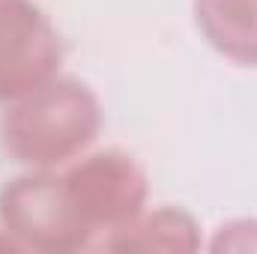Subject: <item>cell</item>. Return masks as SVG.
<instances>
[{"mask_svg": "<svg viewBox=\"0 0 257 254\" xmlns=\"http://www.w3.org/2000/svg\"><path fill=\"white\" fill-rule=\"evenodd\" d=\"M194 21L218 54L257 66V0H194Z\"/></svg>", "mask_w": 257, "mask_h": 254, "instance_id": "cell-5", "label": "cell"}, {"mask_svg": "<svg viewBox=\"0 0 257 254\" xmlns=\"http://www.w3.org/2000/svg\"><path fill=\"white\" fill-rule=\"evenodd\" d=\"M194 230H197L194 221L183 209H159L141 224L135 218L105 245L108 248H194L197 245Z\"/></svg>", "mask_w": 257, "mask_h": 254, "instance_id": "cell-6", "label": "cell"}, {"mask_svg": "<svg viewBox=\"0 0 257 254\" xmlns=\"http://www.w3.org/2000/svg\"><path fill=\"white\" fill-rule=\"evenodd\" d=\"M0 221L18 239V248L69 251L90 242V230L78 215L66 180L57 174H27L0 191Z\"/></svg>", "mask_w": 257, "mask_h": 254, "instance_id": "cell-2", "label": "cell"}, {"mask_svg": "<svg viewBox=\"0 0 257 254\" xmlns=\"http://www.w3.org/2000/svg\"><path fill=\"white\" fill-rule=\"evenodd\" d=\"M63 180L90 233H120L141 215L147 197L144 171L132 162V156L117 150L87 156L84 162L66 171Z\"/></svg>", "mask_w": 257, "mask_h": 254, "instance_id": "cell-3", "label": "cell"}, {"mask_svg": "<svg viewBox=\"0 0 257 254\" xmlns=\"http://www.w3.org/2000/svg\"><path fill=\"white\" fill-rule=\"evenodd\" d=\"M60 57V36L33 0H0V99L51 81Z\"/></svg>", "mask_w": 257, "mask_h": 254, "instance_id": "cell-4", "label": "cell"}, {"mask_svg": "<svg viewBox=\"0 0 257 254\" xmlns=\"http://www.w3.org/2000/svg\"><path fill=\"white\" fill-rule=\"evenodd\" d=\"M102 126L96 96L66 78H51L42 87L18 96L0 117L3 150L24 165L54 168L81 153Z\"/></svg>", "mask_w": 257, "mask_h": 254, "instance_id": "cell-1", "label": "cell"}]
</instances>
